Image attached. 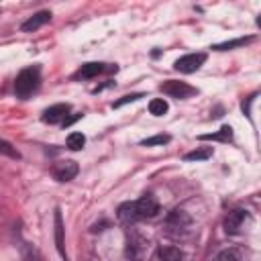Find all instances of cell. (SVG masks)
Listing matches in <instances>:
<instances>
[{
  "mask_svg": "<svg viewBox=\"0 0 261 261\" xmlns=\"http://www.w3.org/2000/svg\"><path fill=\"white\" fill-rule=\"evenodd\" d=\"M159 212V202L155 200V196L145 194L135 202H124L118 208V218L124 222H135V220H143V218H153Z\"/></svg>",
  "mask_w": 261,
  "mask_h": 261,
  "instance_id": "6da1fadb",
  "label": "cell"
},
{
  "mask_svg": "<svg viewBox=\"0 0 261 261\" xmlns=\"http://www.w3.org/2000/svg\"><path fill=\"white\" fill-rule=\"evenodd\" d=\"M41 84V69L39 65H31V67H24L16 80H14V92L18 98H29Z\"/></svg>",
  "mask_w": 261,
  "mask_h": 261,
  "instance_id": "7a4b0ae2",
  "label": "cell"
},
{
  "mask_svg": "<svg viewBox=\"0 0 261 261\" xmlns=\"http://www.w3.org/2000/svg\"><path fill=\"white\" fill-rule=\"evenodd\" d=\"M159 90H161L163 94L171 96V98H177V100L190 98V96L196 94V88H194V86H190V84H186V82H179V80H165V82L159 86Z\"/></svg>",
  "mask_w": 261,
  "mask_h": 261,
  "instance_id": "3957f363",
  "label": "cell"
},
{
  "mask_svg": "<svg viewBox=\"0 0 261 261\" xmlns=\"http://www.w3.org/2000/svg\"><path fill=\"white\" fill-rule=\"evenodd\" d=\"M204 61H206V53H188V55L179 57L173 63V67L181 73H194L204 65Z\"/></svg>",
  "mask_w": 261,
  "mask_h": 261,
  "instance_id": "277c9868",
  "label": "cell"
},
{
  "mask_svg": "<svg viewBox=\"0 0 261 261\" xmlns=\"http://www.w3.org/2000/svg\"><path fill=\"white\" fill-rule=\"evenodd\" d=\"M77 171H80V167H77V163L71 161V159L59 161V163H55L53 169H51V173H53V177H55L57 181H69V179H73V177L77 175Z\"/></svg>",
  "mask_w": 261,
  "mask_h": 261,
  "instance_id": "5b68a950",
  "label": "cell"
},
{
  "mask_svg": "<svg viewBox=\"0 0 261 261\" xmlns=\"http://www.w3.org/2000/svg\"><path fill=\"white\" fill-rule=\"evenodd\" d=\"M69 114V104H53L43 112V122L55 124V122H63Z\"/></svg>",
  "mask_w": 261,
  "mask_h": 261,
  "instance_id": "8992f818",
  "label": "cell"
},
{
  "mask_svg": "<svg viewBox=\"0 0 261 261\" xmlns=\"http://www.w3.org/2000/svg\"><path fill=\"white\" fill-rule=\"evenodd\" d=\"M245 220H247V212L241 210V208H237V210L228 212V216L224 218V230H226L228 234H234V232L241 230V226H243Z\"/></svg>",
  "mask_w": 261,
  "mask_h": 261,
  "instance_id": "52a82bcc",
  "label": "cell"
},
{
  "mask_svg": "<svg viewBox=\"0 0 261 261\" xmlns=\"http://www.w3.org/2000/svg\"><path fill=\"white\" fill-rule=\"evenodd\" d=\"M49 20H51V12H49V10H41V12L33 14L29 20H24L22 27H20V31H22V33H33V31L41 29L43 24H47Z\"/></svg>",
  "mask_w": 261,
  "mask_h": 261,
  "instance_id": "ba28073f",
  "label": "cell"
},
{
  "mask_svg": "<svg viewBox=\"0 0 261 261\" xmlns=\"http://www.w3.org/2000/svg\"><path fill=\"white\" fill-rule=\"evenodd\" d=\"M106 67H104V63H98V61H90V63H84L80 69H77V73H75V77H82V80H88V77H94V75H98V73H102Z\"/></svg>",
  "mask_w": 261,
  "mask_h": 261,
  "instance_id": "9c48e42d",
  "label": "cell"
},
{
  "mask_svg": "<svg viewBox=\"0 0 261 261\" xmlns=\"http://www.w3.org/2000/svg\"><path fill=\"white\" fill-rule=\"evenodd\" d=\"M55 247H57L59 255L65 259V247H63V220H61V212H59V208L55 210Z\"/></svg>",
  "mask_w": 261,
  "mask_h": 261,
  "instance_id": "30bf717a",
  "label": "cell"
},
{
  "mask_svg": "<svg viewBox=\"0 0 261 261\" xmlns=\"http://www.w3.org/2000/svg\"><path fill=\"white\" fill-rule=\"evenodd\" d=\"M198 139H200V141H222V143H228V141L232 139V128H230V126H222L218 133L200 135Z\"/></svg>",
  "mask_w": 261,
  "mask_h": 261,
  "instance_id": "8fae6325",
  "label": "cell"
},
{
  "mask_svg": "<svg viewBox=\"0 0 261 261\" xmlns=\"http://www.w3.org/2000/svg\"><path fill=\"white\" fill-rule=\"evenodd\" d=\"M192 218L184 212V210H171L169 216H167V224H175L177 228H184V226H190Z\"/></svg>",
  "mask_w": 261,
  "mask_h": 261,
  "instance_id": "7c38bea8",
  "label": "cell"
},
{
  "mask_svg": "<svg viewBox=\"0 0 261 261\" xmlns=\"http://www.w3.org/2000/svg\"><path fill=\"white\" fill-rule=\"evenodd\" d=\"M212 157V147H198L184 155V161H204Z\"/></svg>",
  "mask_w": 261,
  "mask_h": 261,
  "instance_id": "4fadbf2b",
  "label": "cell"
},
{
  "mask_svg": "<svg viewBox=\"0 0 261 261\" xmlns=\"http://www.w3.org/2000/svg\"><path fill=\"white\" fill-rule=\"evenodd\" d=\"M159 257L163 261H184V251L177 249V247H161Z\"/></svg>",
  "mask_w": 261,
  "mask_h": 261,
  "instance_id": "5bb4252c",
  "label": "cell"
},
{
  "mask_svg": "<svg viewBox=\"0 0 261 261\" xmlns=\"http://www.w3.org/2000/svg\"><path fill=\"white\" fill-rule=\"evenodd\" d=\"M251 41H253V37H241V39H232V41H226V43H218L212 49H216V51H228V49H234V47H243V45H247Z\"/></svg>",
  "mask_w": 261,
  "mask_h": 261,
  "instance_id": "9a60e30c",
  "label": "cell"
},
{
  "mask_svg": "<svg viewBox=\"0 0 261 261\" xmlns=\"http://www.w3.org/2000/svg\"><path fill=\"white\" fill-rule=\"evenodd\" d=\"M167 110H169V106H167V102L163 98H153L149 102V112L155 114V116H163Z\"/></svg>",
  "mask_w": 261,
  "mask_h": 261,
  "instance_id": "2e32d148",
  "label": "cell"
},
{
  "mask_svg": "<svg viewBox=\"0 0 261 261\" xmlns=\"http://www.w3.org/2000/svg\"><path fill=\"white\" fill-rule=\"evenodd\" d=\"M84 145H86V137H84L82 133H71V135L67 137V147H69L71 151H80Z\"/></svg>",
  "mask_w": 261,
  "mask_h": 261,
  "instance_id": "e0dca14e",
  "label": "cell"
},
{
  "mask_svg": "<svg viewBox=\"0 0 261 261\" xmlns=\"http://www.w3.org/2000/svg\"><path fill=\"white\" fill-rule=\"evenodd\" d=\"M169 141H171L169 135H155V137L143 139L141 145H143V147H153V145H165V143H169Z\"/></svg>",
  "mask_w": 261,
  "mask_h": 261,
  "instance_id": "ac0fdd59",
  "label": "cell"
},
{
  "mask_svg": "<svg viewBox=\"0 0 261 261\" xmlns=\"http://www.w3.org/2000/svg\"><path fill=\"white\" fill-rule=\"evenodd\" d=\"M0 153L6 155V157H12V159H20V153L8 141H4V139H0Z\"/></svg>",
  "mask_w": 261,
  "mask_h": 261,
  "instance_id": "d6986e66",
  "label": "cell"
},
{
  "mask_svg": "<svg viewBox=\"0 0 261 261\" xmlns=\"http://www.w3.org/2000/svg\"><path fill=\"white\" fill-rule=\"evenodd\" d=\"M145 94H141V92H137V94H126V96H122L120 100H116V102H112V108H120V106H124V104H128V102H137V100H141Z\"/></svg>",
  "mask_w": 261,
  "mask_h": 261,
  "instance_id": "ffe728a7",
  "label": "cell"
},
{
  "mask_svg": "<svg viewBox=\"0 0 261 261\" xmlns=\"http://www.w3.org/2000/svg\"><path fill=\"white\" fill-rule=\"evenodd\" d=\"M214 261H239V253L232 251V249H226V251L218 253V255L214 257Z\"/></svg>",
  "mask_w": 261,
  "mask_h": 261,
  "instance_id": "44dd1931",
  "label": "cell"
},
{
  "mask_svg": "<svg viewBox=\"0 0 261 261\" xmlns=\"http://www.w3.org/2000/svg\"><path fill=\"white\" fill-rule=\"evenodd\" d=\"M77 118H80V114H73V116H69V118H65V120H63V126H67V124H71V122H73V120H77Z\"/></svg>",
  "mask_w": 261,
  "mask_h": 261,
  "instance_id": "7402d4cb",
  "label": "cell"
}]
</instances>
